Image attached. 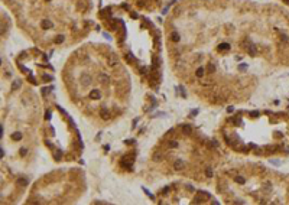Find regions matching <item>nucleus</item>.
Segmentation results:
<instances>
[{
  "mask_svg": "<svg viewBox=\"0 0 289 205\" xmlns=\"http://www.w3.org/2000/svg\"><path fill=\"white\" fill-rule=\"evenodd\" d=\"M246 49H247V52L252 55V56H255L257 54V49H256V46L253 45V43H247V46H246Z\"/></svg>",
  "mask_w": 289,
  "mask_h": 205,
  "instance_id": "obj_1",
  "label": "nucleus"
},
{
  "mask_svg": "<svg viewBox=\"0 0 289 205\" xmlns=\"http://www.w3.org/2000/svg\"><path fill=\"white\" fill-rule=\"evenodd\" d=\"M88 97H90L91 100H100V98H101V93H100L98 90H93Z\"/></svg>",
  "mask_w": 289,
  "mask_h": 205,
  "instance_id": "obj_2",
  "label": "nucleus"
},
{
  "mask_svg": "<svg viewBox=\"0 0 289 205\" xmlns=\"http://www.w3.org/2000/svg\"><path fill=\"white\" fill-rule=\"evenodd\" d=\"M41 28H42V29H51V28H52V22L48 20V19H44V20L41 22Z\"/></svg>",
  "mask_w": 289,
  "mask_h": 205,
  "instance_id": "obj_3",
  "label": "nucleus"
},
{
  "mask_svg": "<svg viewBox=\"0 0 289 205\" xmlns=\"http://www.w3.org/2000/svg\"><path fill=\"white\" fill-rule=\"evenodd\" d=\"M204 74H205V68H204V66H200V68L195 71V77H197V78H202Z\"/></svg>",
  "mask_w": 289,
  "mask_h": 205,
  "instance_id": "obj_4",
  "label": "nucleus"
},
{
  "mask_svg": "<svg viewBox=\"0 0 289 205\" xmlns=\"http://www.w3.org/2000/svg\"><path fill=\"white\" fill-rule=\"evenodd\" d=\"M98 79H100L103 84H107V82H110V77H109V75H106V74H100V75H98Z\"/></svg>",
  "mask_w": 289,
  "mask_h": 205,
  "instance_id": "obj_5",
  "label": "nucleus"
},
{
  "mask_svg": "<svg viewBox=\"0 0 289 205\" xmlns=\"http://www.w3.org/2000/svg\"><path fill=\"white\" fill-rule=\"evenodd\" d=\"M179 39H181V36H179L178 32H172L171 33V41L172 42H179Z\"/></svg>",
  "mask_w": 289,
  "mask_h": 205,
  "instance_id": "obj_6",
  "label": "nucleus"
},
{
  "mask_svg": "<svg viewBox=\"0 0 289 205\" xmlns=\"http://www.w3.org/2000/svg\"><path fill=\"white\" fill-rule=\"evenodd\" d=\"M184 166H185V165H184V162H182V160H177V162H175V165H174V168H175L177 171H182V169H184Z\"/></svg>",
  "mask_w": 289,
  "mask_h": 205,
  "instance_id": "obj_7",
  "label": "nucleus"
},
{
  "mask_svg": "<svg viewBox=\"0 0 289 205\" xmlns=\"http://www.w3.org/2000/svg\"><path fill=\"white\" fill-rule=\"evenodd\" d=\"M17 185L19 186H28V181L25 178H17Z\"/></svg>",
  "mask_w": 289,
  "mask_h": 205,
  "instance_id": "obj_8",
  "label": "nucleus"
},
{
  "mask_svg": "<svg viewBox=\"0 0 289 205\" xmlns=\"http://www.w3.org/2000/svg\"><path fill=\"white\" fill-rule=\"evenodd\" d=\"M218 51H221V52L223 51H230V45L228 43H220L218 45Z\"/></svg>",
  "mask_w": 289,
  "mask_h": 205,
  "instance_id": "obj_9",
  "label": "nucleus"
},
{
  "mask_svg": "<svg viewBox=\"0 0 289 205\" xmlns=\"http://www.w3.org/2000/svg\"><path fill=\"white\" fill-rule=\"evenodd\" d=\"M54 42H55V43H62V42H64V36H62V35H58V36L54 39Z\"/></svg>",
  "mask_w": 289,
  "mask_h": 205,
  "instance_id": "obj_10",
  "label": "nucleus"
},
{
  "mask_svg": "<svg viewBox=\"0 0 289 205\" xmlns=\"http://www.w3.org/2000/svg\"><path fill=\"white\" fill-rule=\"evenodd\" d=\"M182 131H184L185 134H189V133L192 131V127H191V126H184V129H182Z\"/></svg>",
  "mask_w": 289,
  "mask_h": 205,
  "instance_id": "obj_11",
  "label": "nucleus"
},
{
  "mask_svg": "<svg viewBox=\"0 0 289 205\" xmlns=\"http://www.w3.org/2000/svg\"><path fill=\"white\" fill-rule=\"evenodd\" d=\"M12 139H13V140H20V139H22V134H20L19 131H16V133L12 134Z\"/></svg>",
  "mask_w": 289,
  "mask_h": 205,
  "instance_id": "obj_12",
  "label": "nucleus"
},
{
  "mask_svg": "<svg viewBox=\"0 0 289 205\" xmlns=\"http://www.w3.org/2000/svg\"><path fill=\"white\" fill-rule=\"evenodd\" d=\"M207 71H208V72H214V71H215V66H214V64L210 62L208 65H207Z\"/></svg>",
  "mask_w": 289,
  "mask_h": 205,
  "instance_id": "obj_13",
  "label": "nucleus"
},
{
  "mask_svg": "<svg viewBox=\"0 0 289 205\" xmlns=\"http://www.w3.org/2000/svg\"><path fill=\"white\" fill-rule=\"evenodd\" d=\"M82 81H84V84H87V85H88V84H91V78H90L88 75H87V77H85V75H82Z\"/></svg>",
  "mask_w": 289,
  "mask_h": 205,
  "instance_id": "obj_14",
  "label": "nucleus"
},
{
  "mask_svg": "<svg viewBox=\"0 0 289 205\" xmlns=\"http://www.w3.org/2000/svg\"><path fill=\"white\" fill-rule=\"evenodd\" d=\"M101 117H103L104 120H106V119H109V113H107L106 108H103V110H101Z\"/></svg>",
  "mask_w": 289,
  "mask_h": 205,
  "instance_id": "obj_15",
  "label": "nucleus"
},
{
  "mask_svg": "<svg viewBox=\"0 0 289 205\" xmlns=\"http://www.w3.org/2000/svg\"><path fill=\"white\" fill-rule=\"evenodd\" d=\"M236 182H239V183H241V185H243V183L246 182V179H244L243 176H236Z\"/></svg>",
  "mask_w": 289,
  "mask_h": 205,
  "instance_id": "obj_16",
  "label": "nucleus"
},
{
  "mask_svg": "<svg viewBox=\"0 0 289 205\" xmlns=\"http://www.w3.org/2000/svg\"><path fill=\"white\" fill-rule=\"evenodd\" d=\"M19 85H20V82H19V81H15V82L12 84V90H16V88H19Z\"/></svg>",
  "mask_w": 289,
  "mask_h": 205,
  "instance_id": "obj_17",
  "label": "nucleus"
},
{
  "mask_svg": "<svg viewBox=\"0 0 289 205\" xmlns=\"http://www.w3.org/2000/svg\"><path fill=\"white\" fill-rule=\"evenodd\" d=\"M42 79H44V81H51V79H52V77H51V75H44V77H42Z\"/></svg>",
  "mask_w": 289,
  "mask_h": 205,
  "instance_id": "obj_18",
  "label": "nucleus"
},
{
  "mask_svg": "<svg viewBox=\"0 0 289 205\" xmlns=\"http://www.w3.org/2000/svg\"><path fill=\"white\" fill-rule=\"evenodd\" d=\"M25 155H26V149L22 147V149H20V156H25Z\"/></svg>",
  "mask_w": 289,
  "mask_h": 205,
  "instance_id": "obj_19",
  "label": "nucleus"
},
{
  "mask_svg": "<svg viewBox=\"0 0 289 205\" xmlns=\"http://www.w3.org/2000/svg\"><path fill=\"white\" fill-rule=\"evenodd\" d=\"M205 173H207V176H212V171H211V169L208 168V169L205 171Z\"/></svg>",
  "mask_w": 289,
  "mask_h": 205,
  "instance_id": "obj_20",
  "label": "nucleus"
},
{
  "mask_svg": "<svg viewBox=\"0 0 289 205\" xmlns=\"http://www.w3.org/2000/svg\"><path fill=\"white\" fill-rule=\"evenodd\" d=\"M177 146H178L177 142H171V143H169V147H177Z\"/></svg>",
  "mask_w": 289,
  "mask_h": 205,
  "instance_id": "obj_21",
  "label": "nucleus"
},
{
  "mask_svg": "<svg viewBox=\"0 0 289 205\" xmlns=\"http://www.w3.org/2000/svg\"><path fill=\"white\" fill-rule=\"evenodd\" d=\"M250 116H253V117H257V116H259V111H253V113H250Z\"/></svg>",
  "mask_w": 289,
  "mask_h": 205,
  "instance_id": "obj_22",
  "label": "nucleus"
},
{
  "mask_svg": "<svg viewBox=\"0 0 289 205\" xmlns=\"http://www.w3.org/2000/svg\"><path fill=\"white\" fill-rule=\"evenodd\" d=\"M55 159H56V160H58V159H61V153H59V152H56V153H55Z\"/></svg>",
  "mask_w": 289,
  "mask_h": 205,
  "instance_id": "obj_23",
  "label": "nucleus"
},
{
  "mask_svg": "<svg viewBox=\"0 0 289 205\" xmlns=\"http://www.w3.org/2000/svg\"><path fill=\"white\" fill-rule=\"evenodd\" d=\"M283 1H285V3H286V4H289V0H283Z\"/></svg>",
  "mask_w": 289,
  "mask_h": 205,
  "instance_id": "obj_24",
  "label": "nucleus"
},
{
  "mask_svg": "<svg viewBox=\"0 0 289 205\" xmlns=\"http://www.w3.org/2000/svg\"><path fill=\"white\" fill-rule=\"evenodd\" d=\"M46 1H49V0H46Z\"/></svg>",
  "mask_w": 289,
  "mask_h": 205,
  "instance_id": "obj_25",
  "label": "nucleus"
}]
</instances>
